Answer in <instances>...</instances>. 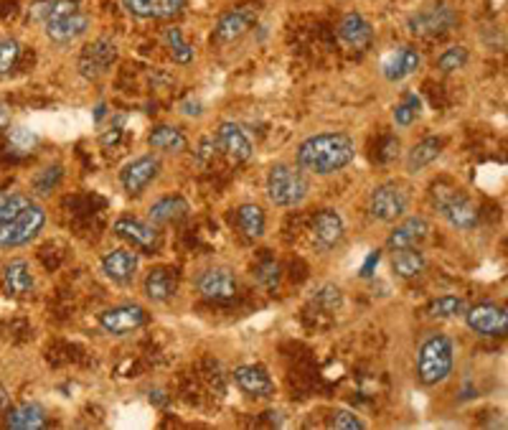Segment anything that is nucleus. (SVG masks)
Returning a JSON list of instances; mask_svg holds the SVG:
<instances>
[{
    "mask_svg": "<svg viewBox=\"0 0 508 430\" xmlns=\"http://www.w3.org/2000/svg\"><path fill=\"white\" fill-rule=\"evenodd\" d=\"M20 59V41L18 38H0V77L11 74L18 67Z\"/></svg>",
    "mask_w": 508,
    "mask_h": 430,
    "instance_id": "obj_36",
    "label": "nucleus"
},
{
    "mask_svg": "<svg viewBox=\"0 0 508 430\" xmlns=\"http://www.w3.org/2000/svg\"><path fill=\"white\" fill-rule=\"evenodd\" d=\"M237 387L249 397H272L275 394V379L264 369L262 364H242L234 369Z\"/></svg>",
    "mask_w": 508,
    "mask_h": 430,
    "instance_id": "obj_21",
    "label": "nucleus"
},
{
    "mask_svg": "<svg viewBox=\"0 0 508 430\" xmlns=\"http://www.w3.org/2000/svg\"><path fill=\"white\" fill-rule=\"evenodd\" d=\"M328 428L334 430H361L367 428V423L356 415V412L346 410V408H338L328 415Z\"/></svg>",
    "mask_w": 508,
    "mask_h": 430,
    "instance_id": "obj_38",
    "label": "nucleus"
},
{
    "mask_svg": "<svg viewBox=\"0 0 508 430\" xmlns=\"http://www.w3.org/2000/svg\"><path fill=\"white\" fill-rule=\"evenodd\" d=\"M34 19L53 44H74L89 31V16L71 0H41L34 5Z\"/></svg>",
    "mask_w": 508,
    "mask_h": 430,
    "instance_id": "obj_2",
    "label": "nucleus"
},
{
    "mask_svg": "<svg viewBox=\"0 0 508 430\" xmlns=\"http://www.w3.org/2000/svg\"><path fill=\"white\" fill-rule=\"evenodd\" d=\"M5 426L13 430H38L46 426V410L38 402H20L5 415Z\"/></svg>",
    "mask_w": 508,
    "mask_h": 430,
    "instance_id": "obj_28",
    "label": "nucleus"
},
{
    "mask_svg": "<svg viewBox=\"0 0 508 430\" xmlns=\"http://www.w3.org/2000/svg\"><path fill=\"white\" fill-rule=\"evenodd\" d=\"M112 232L117 234L123 242H127L133 250L141 252H153L158 247L160 234L156 230L153 222H142L135 216H120L115 224H112Z\"/></svg>",
    "mask_w": 508,
    "mask_h": 430,
    "instance_id": "obj_13",
    "label": "nucleus"
},
{
    "mask_svg": "<svg viewBox=\"0 0 508 430\" xmlns=\"http://www.w3.org/2000/svg\"><path fill=\"white\" fill-rule=\"evenodd\" d=\"M191 212V207H189V201L183 197H160L158 201H153V207H150V222L153 224H175V222H181V219H186Z\"/></svg>",
    "mask_w": 508,
    "mask_h": 430,
    "instance_id": "obj_27",
    "label": "nucleus"
},
{
    "mask_svg": "<svg viewBox=\"0 0 508 430\" xmlns=\"http://www.w3.org/2000/svg\"><path fill=\"white\" fill-rule=\"evenodd\" d=\"M457 23V16L453 8L448 5H432V8H424V11H417L407 19V28L412 37H442L448 34L453 26Z\"/></svg>",
    "mask_w": 508,
    "mask_h": 430,
    "instance_id": "obj_11",
    "label": "nucleus"
},
{
    "mask_svg": "<svg viewBox=\"0 0 508 430\" xmlns=\"http://www.w3.org/2000/svg\"><path fill=\"white\" fill-rule=\"evenodd\" d=\"M465 298H460V296H439L435 298L432 304L427 305V316L430 319H438V321H448V319H457V316H463L465 313Z\"/></svg>",
    "mask_w": 508,
    "mask_h": 430,
    "instance_id": "obj_32",
    "label": "nucleus"
},
{
    "mask_svg": "<svg viewBox=\"0 0 508 430\" xmlns=\"http://www.w3.org/2000/svg\"><path fill=\"white\" fill-rule=\"evenodd\" d=\"M216 145L227 153L231 161L237 163L252 161V156H254V145L249 141V135H246L245 130L237 126L234 120L219 123V130H216Z\"/></svg>",
    "mask_w": 508,
    "mask_h": 430,
    "instance_id": "obj_17",
    "label": "nucleus"
},
{
    "mask_svg": "<svg viewBox=\"0 0 508 430\" xmlns=\"http://www.w3.org/2000/svg\"><path fill=\"white\" fill-rule=\"evenodd\" d=\"M148 145L158 153H183L189 148V138L173 126H156L148 133Z\"/></svg>",
    "mask_w": 508,
    "mask_h": 430,
    "instance_id": "obj_29",
    "label": "nucleus"
},
{
    "mask_svg": "<svg viewBox=\"0 0 508 430\" xmlns=\"http://www.w3.org/2000/svg\"><path fill=\"white\" fill-rule=\"evenodd\" d=\"M158 174H160L158 156L145 153V156H138V158L127 161L123 168H120V183H123V189L130 194V197H138V194H142L153 181L158 179Z\"/></svg>",
    "mask_w": 508,
    "mask_h": 430,
    "instance_id": "obj_12",
    "label": "nucleus"
},
{
    "mask_svg": "<svg viewBox=\"0 0 508 430\" xmlns=\"http://www.w3.org/2000/svg\"><path fill=\"white\" fill-rule=\"evenodd\" d=\"M142 290H145V296H148L150 301H156V304L171 301L175 296V290H178V275H175V270L153 268L145 275V280H142Z\"/></svg>",
    "mask_w": 508,
    "mask_h": 430,
    "instance_id": "obj_24",
    "label": "nucleus"
},
{
    "mask_svg": "<svg viewBox=\"0 0 508 430\" xmlns=\"http://www.w3.org/2000/svg\"><path fill=\"white\" fill-rule=\"evenodd\" d=\"M120 3H123L125 13L142 20L175 19L186 5V0H120Z\"/></svg>",
    "mask_w": 508,
    "mask_h": 430,
    "instance_id": "obj_19",
    "label": "nucleus"
},
{
    "mask_svg": "<svg viewBox=\"0 0 508 430\" xmlns=\"http://www.w3.org/2000/svg\"><path fill=\"white\" fill-rule=\"evenodd\" d=\"M456 364V346L445 334H432L420 344L417 352V377L422 385L432 387L445 382Z\"/></svg>",
    "mask_w": 508,
    "mask_h": 430,
    "instance_id": "obj_4",
    "label": "nucleus"
},
{
    "mask_svg": "<svg viewBox=\"0 0 508 430\" xmlns=\"http://www.w3.org/2000/svg\"><path fill=\"white\" fill-rule=\"evenodd\" d=\"M163 41H165V46H168V52H171V56H173L175 64H181V67L191 64L193 49H191V44L183 38L181 28H175V26L165 28V31H163Z\"/></svg>",
    "mask_w": 508,
    "mask_h": 430,
    "instance_id": "obj_34",
    "label": "nucleus"
},
{
    "mask_svg": "<svg viewBox=\"0 0 508 430\" xmlns=\"http://www.w3.org/2000/svg\"><path fill=\"white\" fill-rule=\"evenodd\" d=\"M465 323L468 329L478 334V337H488V339H496V337H506L508 331V313L504 305L498 304H478L465 308Z\"/></svg>",
    "mask_w": 508,
    "mask_h": 430,
    "instance_id": "obj_10",
    "label": "nucleus"
},
{
    "mask_svg": "<svg viewBox=\"0 0 508 430\" xmlns=\"http://www.w3.org/2000/svg\"><path fill=\"white\" fill-rule=\"evenodd\" d=\"M407 209H409V191L397 181L379 183L368 197V215L376 222L391 224V222L402 219L407 215Z\"/></svg>",
    "mask_w": 508,
    "mask_h": 430,
    "instance_id": "obj_7",
    "label": "nucleus"
},
{
    "mask_svg": "<svg viewBox=\"0 0 508 430\" xmlns=\"http://www.w3.org/2000/svg\"><path fill=\"white\" fill-rule=\"evenodd\" d=\"M356 158V143L346 133H318L298 145L295 161L313 176H334Z\"/></svg>",
    "mask_w": 508,
    "mask_h": 430,
    "instance_id": "obj_1",
    "label": "nucleus"
},
{
    "mask_svg": "<svg viewBox=\"0 0 508 430\" xmlns=\"http://www.w3.org/2000/svg\"><path fill=\"white\" fill-rule=\"evenodd\" d=\"M117 44L115 41H109V38H97V41H92L87 44L85 49H82V54H79V74L89 79V82H97V79H102L109 69H112V64L117 61Z\"/></svg>",
    "mask_w": 508,
    "mask_h": 430,
    "instance_id": "obj_9",
    "label": "nucleus"
},
{
    "mask_svg": "<svg viewBox=\"0 0 508 430\" xmlns=\"http://www.w3.org/2000/svg\"><path fill=\"white\" fill-rule=\"evenodd\" d=\"M196 288H198L201 298L214 301V304H224V301H231L237 296V275H234V270L214 265V268H206L198 275Z\"/></svg>",
    "mask_w": 508,
    "mask_h": 430,
    "instance_id": "obj_14",
    "label": "nucleus"
},
{
    "mask_svg": "<svg viewBox=\"0 0 508 430\" xmlns=\"http://www.w3.org/2000/svg\"><path fill=\"white\" fill-rule=\"evenodd\" d=\"M254 280L267 290H278V286H280V265L275 260H264L254 268Z\"/></svg>",
    "mask_w": 508,
    "mask_h": 430,
    "instance_id": "obj_39",
    "label": "nucleus"
},
{
    "mask_svg": "<svg viewBox=\"0 0 508 430\" xmlns=\"http://www.w3.org/2000/svg\"><path fill=\"white\" fill-rule=\"evenodd\" d=\"M59 181H61V166H49L36 176L34 186L38 194H52V189H56Z\"/></svg>",
    "mask_w": 508,
    "mask_h": 430,
    "instance_id": "obj_40",
    "label": "nucleus"
},
{
    "mask_svg": "<svg viewBox=\"0 0 508 430\" xmlns=\"http://www.w3.org/2000/svg\"><path fill=\"white\" fill-rule=\"evenodd\" d=\"M338 38L349 46V49H359L364 52L374 41V28L361 13H346L341 23H338Z\"/></svg>",
    "mask_w": 508,
    "mask_h": 430,
    "instance_id": "obj_23",
    "label": "nucleus"
},
{
    "mask_svg": "<svg viewBox=\"0 0 508 430\" xmlns=\"http://www.w3.org/2000/svg\"><path fill=\"white\" fill-rule=\"evenodd\" d=\"M8 141H11V145L16 148V150H31L36 145V135L31 133V130H26V127H11L8 130Z\"/></svg>",
    "mask_w": 508,
    "mask_h": 430,
    "instance_id": "obj_41",
    "label": "nucleus"
},
{
    "mask_svg": "<svg viewBox=\"0 0 508 430\" xmlns=\"http://www.w3.org/2000/svg\"><path fill=\"white\" fill-rule=\"evenodd\" d=\"M3 283H5V290H8V296H13V298H23V296H28L31 290H34L36 280H34V270L31 265L26 263V260H11L5 270H3Z\"/></svg>",
    "mask_w": 508,
    "mask_h": 430,
    "instance_id": "obj_25",
    "label": "nucleus"
},
{
    "mask_svg": "<svg viewBox=\"0 0 508 430\" xmlns=\"http://www.w3.org/2000/svg\"><path fill=\"white\" fill-rule=\"evenodd\" d=\"M8 400H11V397H8V393H5V387H0V410L8 405Z\"/></svg>",
    "mask_w": 508,
    "mask_h": 430,
    "instance_id": "obj_46",
    "label": "nucleus"
},
{
    "mask_svg": "<svg viewBox=\"0 0 508 430\" xmlns=\"http://www.w3.org/2000/svg\"><path fill=\"white\" fill-rule=\"evenodd\" d=\"M254 23H257V11H252V8H234V11H227L222 19L216 20L214 38L219 44H231V41L245 37Z\"/></svg>",
    "mask_w": 508,
    "mask_h": 430,
    "instance_id": "obj_20",
    "label": "nucleus"
},
{
    "mask_svg": "<svg viewBox=\"0 0 508 430\" xmlns=\"http://www.w3.org/2000/svg\"><path fill=\"white\" fill-rule=\"evenodd\" d=\"M237 227L245 234L246 239H262L264 230H267V216H264L260 204H242L237 207Z\"/></svg>",
    "mask_w": 508,
    "mask_h": 430,
    "instance_id": "obj_31",
    "label": "nucleus"
},
{
    "mask_svg": "<svg viewBox=\"0 0 508 430\" xmlns=\"http://www.w3.org/2000/svg\"><path fill=\"white\" fill-rule=\"evenodd\" d=\"M420 110H422L420 97H417V94H409L402 105L394 108V123L399 127H409L417 118H420Z\"/></svg>",
    "mask_w": 508,
    "mask_h": 430,
    "instance_id": "obj_37",
    "label": "nucleus"
},
{
    "mask_svg": "<svg viewBox=\"0 0 508 430\" xmlns=\"http://www.w3.org/2000/svg\"><path fill=\"white\" fill-rule=\"evenodd\" d=\"M181 112L189 115V118H201V115H204V105H201L198 100H186V102L181 105Z\"/></svg>",
    "mask_w": 508,
    "mask_h": 430,
    "instance_id": "obj_44",
    "label": "nucleus"
},
{
    "mask_svg": "<svg viewBox=\"0 0 508 430\" xmlns=\"http://www.w3.org/2000/svg\"><path fill=\"white\" fill-rule=\"evenodd\" d=\"M468 61H471V54H468L465 46H450V49H445V52L438 56V72L453 74L457 72V69H463Z\"/></svg>",
    "mask_w": 508,
    "mask_h": 430,
    "instance_id": "obj_35",
    "label": "nucleus"
},
{
    "mask_svg": "<svg viewBox=\"0 0 508 430\" xmlns=\"http://www.w3.org/2000/svg\"><path fill=\"white\" fill-rule=\"evenodd\" d=\"M422 54L415 46H397L384 56L382 61V74L386 82H404L407 77L420 69Z\"/></svg>",
    "mask_w": 508,
    "mask_h": 430,
    "instance_id": "obj_18",
    "label": "nucleus"
},
{
    "mask_svg": "<svg viewBox=\"0 0 508 430\" xmlns=\"http://www.w3.org/2000/svg\"><path fill=\"white\" fill-rule=\"evenodd\" d=\"M399 148H402L399 138H394V135L384 138V143H382V153H379V161L382 163L394 161V158L399 156Z\"/></svg>",
    "mask_w": 508,
    "mask_h": 430,
    "instance_id": "obj_43",
    "label": "nucleus"
},
{
    "mask_svg": "<svg viewBox=\"0 0 508 430\" xmlns=\"http://www.w3.org/2000/svg\"><path fill=\"white\" fill-rule=\"evenodd\" d=\"M430 237V222L424 216H404L402 222L397 219V227L386 237V250H404V247H420L422 242Z\"/></svg>",
    "mask_w": 508,
    "mask_h": 430,
    "instance_id": "obj_16",
    "label": "nucleus"
},
{
    "mask_svg": "<svg viewBox=\"0 0 508 430\" xmlns=\"http://www.w3.org/2000/svg\"><path fill=\"white\" fill-rule=\"evenodd\" d=\"M8 126H11V112L5 105H0V130H5Z\"/></svg>",
    "mask_w": 508,
    "mask_h": 430,
    "instance_id": "obj_45",
    "label": "nucleus"
},
{
    "mask_svg": "<svg viewBox=\"0 0 508 430\" xmlns=\"http://www.w3.org/2000/svg\"><path fill=\"white\" fill-rule=\"evenodd\" d=\"M34 204V199L23 191H0V224L16 219L20 212H26Z\"/></svg>",
    "mask_w": 508,
    "mask_h": 430,
    "instance_id": "obj_33",
    "label": "nucleus"
},
{
    "mask_svg": "<svg viewBox=\"0 0 508 430\" xmlns=\"http://www.w3.org/2000/svg\"><path fill=\"white\" fill-rule=\"evenodd\" d=\"M141 268V257L138 252L120 247V250H109L102 255V272L107 280H112L115 286H130L138 275Z\"/></svg>",
    "mask_w": 508,
    "mask_h": 430,
    "instance_id": "obj_15",
    "label": "nucleus"
},
{
    "mask_svg": "<svg viewBox=\"0 0 508 430\" xmlns=\"http://www.w3.org/2000/svg\"><path fill=\"white\" fill-rule=\"evenodd\" d=\"M318 301L326 305L328 311H335V308L341 305V301H343V298H341V288L326 286L320 293H318Z\"/></svg>",
    "mask_w": 508,
    "mask_h": 430,
    "instance_id": "obj_42",
    "label": "nucleus"
},
{
    "mask_svg": "<svg viewBox=\"0 0 508 430\" xmlns=\"http://www.w3.org/2000/svg\"><path fill=\"white\" fill-rule=\"evenodd\" d=\"M46 224V209L41 204H31L26 212H20L16 219L0 224V250H13L23 247L31 239H36Z\"/></svg>",
    "mask_w": 508,
    "mask_h": 430,
    "instance_id": "obj_6",
    "label": "nucleus"
},
{
    "mask_svg": "<svg viewBox=\"0 0 508 430\" xmlns=\"http://www.w3.org/2000/svg\"><path fill=\"white\" fill-rule=\"evenodd\" d=\"M148 311L138 304H123V305H112V308H105L100 316H97V323L100 329L109 334V337H127L133 331L142 329L148 323Z\"/></svg>",
    "mask_w": 508,
    "mask_h": 430,
    "instance_id": "obj_8",
    "label": "nucleus"
},
{
    "mask_svg": "<svg viewBox=\"0 0 508 430\" xmlns=\"http://www.w3.org/2000/svg\"><path fill=\"white\" fill-rule=\"evenodd\" d=\"M442 148H445V138H438V135H430L420 143H415L407 153V171L409 174L424 171L430 163H435L442 156Z\"/></svg>",
    "mask_w": 508,
    "mask_h": 430,
    "instance_id": "obj_26",
    "label": "nucleus"
},
{
    "mask_svg": "<svg viewBox=\"0 0 508 430\" xmlns=\"http://www.w3.org/2000/svg\"><path fill=\"white\" fill-rule=\"evenodd\" d=\"M308 191H310V181L300 166L275 163L267 171V199L275 207H282V209L300 207L308 199Z\"/></svg>",
    "mask_w": 508,
    "mask_h": 430,
    "instance_id": "obj_3",
    "label": "nucleus"
},
{
    "mask_svg": "<svg viewBox=\"0 0 508 430\" xmlns=\"http://www.w3.org/2000/svg\"><path fill=\"white\" fill-rule=\"evenodd\" d=\"M424 268H427V257L420 247H404V250L391 252V270L404 280L420 278Z\"/></svg>",
    "mask_w": 508,
    "mask_h": 430,
    "instance_id": "obj_30",
    "label": "nucleus"
},
{
    "mask_svg": "<svg viewBox=\"0 0 508 430\" xmlns=\"http://www.w3.org/2000/svg\"><path fill=\"white\" fill-rule=\"evenodd\" d=\"M430 197H432L435 209L445 216V222H448L453 230L471 232V230L478 227V207H475L473 201L465 197L457 186L435 183L432 191H430Z\"/></svg>",
    "mask_w": 508,
    "mask_h": 430,
    "instance_id": "obj_5",
    "label": "nucleus"
},
{
    "mask_svg": "<svg viewBox=\"0 0 508 430\" xmlns=\"http://www.w3.org/2000/svg\"><path fill=\"white\" fill-rule=\"evenodd\" d=\"M313 234H316L318 247L334 250L341 245V239L346 234V222L335 209H320L313 219Z\"/></svg>",
    "mask_w": 508,
    "mask_h": 430,
    "instance_id": "obj_22",
    "label": "nucleus"
}]
</instances>
